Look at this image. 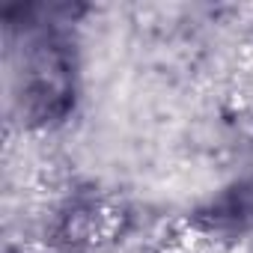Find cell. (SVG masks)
Returning a JSON list of instances; mask_svg holds the SVG:
<instances>
[{"label": "cell", "instance_id": "obj_1", "mask_svg": "<svg viewBox=\"0 0 253 253\" xmlns=\"http://www.w3.org/2000/svg\"><path fill=\"white\" fill-rule=\"evenodd\" d=\"M200 217L214 229H244L253 226V182H235L223 188L200 211Z\"/></svg>", "mask_w": 253, "mask_h": 253}]
</instances>
